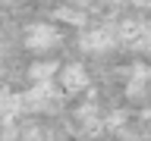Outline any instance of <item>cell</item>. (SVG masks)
Instances as JSON below:
<instances>
[{
	"label": "cell",
	"mask_w": 151,
	"mask_h": 141,
	"mask_svg": "<svg viewBox=\"0 0 151 141\" xmlns=\"http://www.w3.org/2000/svg\"><path fill=\"white\" fill-rule=\"evenodd\" d=\"M22 44L32 53H50L63 44V31L54 25V22H32V25L22 31Z\"/></svg>",
	"instance_id": "1"
},
{
	"label": "cell",
	"mask_w": 151,
	"mask_h": 141,
	"mask_svg": "<svg viewBox=\"0 0 151 141\" xmlns=\"http://www.w3.org/2000/svg\"><path fill=\"white\" fill-rule=\"evenodd\" d=\"M116 31L113 28H88L79 35V47L85 53H107L110 47H116Z\"/></svg>",
	"instance_id": "2"
},
{
	"label": "cell",
	"mask_w": 151,
	"mask_h": 141,
	"mask_svg": "<svg viewBox=\"0 0 151 141\" xmlns=\"http://www.w3.org/2000/svg\"><path fill=\"white\" fill-rule=\"evenodd\" d=\"M57 85L63 88L66 94H79L88 88V69L82 63H63L60 72H57Z\"/></svg>",
	"instance_id": "3"
},
{
	"label": "cell",
	"mask_w": 151,
	"mask_h": 141,
	"mask_svg": "<svg viewBox=\"0 0 151 141\" xmlns=\"http://www.w3.org/2000/svg\"><path fill=\"white\" fill-rule=\"evenodd\" d=\"M57 72H60V63H54V60H41V63H35L32 69H28V78H32L35 85H50Z\"/></svg>",
	"instance_id": "4"
},
{
	"label": "cell",
	"mask_w": 151,
	"mask_h": 141,
	"mask_svg": "<svg viewBox=\"0 0 151 141\" xmlns=\"http://www.w3.org/2000/svg\"><path fill=\"white\" fill-rule=\"evenodd\" d=\"M57 19H60V22H76V25H82V22H85V13H82V9L63 6V9H57Z\"/></svg>",
	"instance_id": "5"
}]
</instances>
